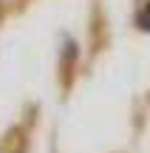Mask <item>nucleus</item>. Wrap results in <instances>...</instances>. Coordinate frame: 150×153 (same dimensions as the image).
Returning a JSON list of instances; mask_svg holds the SVG:
<instances>
[{
    "instance_id": "nucleus-1",
    "label": "nucleus",
    "mask_w": 150,
    "mask_h": 153,
    "mask_svg": "<svg viewBox=\"0 0 150 153\" xmlns=\"http://www.w3.org/2000/svg\"><path fill=\"white\" fill-rule=\"evenodd\" d=\"M139 26L145 28V31H150V6H147V9L139 14Z\"/></svg>"
}]
</instances>
